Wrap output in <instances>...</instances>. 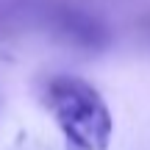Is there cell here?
I'll return each mask as SVG.
<instances>
[{"mask_svg":"<svg viewBox=\"0 0 150 150\" xmlns=\"http://www.w3.org/2000/svg\"><path fill=\"white\" fill-rule=\"evenodd\" d=\"M42 103L70 150H108L114 117L95 83L81 75H53L42 86Z\"/></svg>","mask_w":150,"mask_h":150,"instance_id":"cell-1","label":"cell"}]
</instances>
